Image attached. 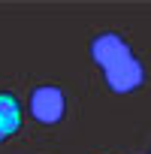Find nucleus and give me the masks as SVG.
Masks as SVG:
<instances>
[{
	"instance_id": "f257e3e1",
	"label": "nucleus",
	"mask_w": 151,
	"mask_h": 154,
	"mask_svg": "<svg viewBox=\"0 0 151 154\" xmlns=\"http://www.w3.org/2000/svg\"><path fill=\"white\" fill-rule=\"evenodd\" d=\"M91 54H94V60L103 66L106 82H109L112 91L127 94V91H133V88H139V85L145 82L142 63L133 57L130 45H127L118 33H103V36H97L94 45H91Z\"/></svg>"
},
{
	"instance_id": "f03ea898",
	"label": "nucleus",
	"mask_w": 151,
	"mask_h": 154,
	"mask_svg": "<svg viewBox=\"0 0 151 154\" xmlns=\"http://www.w3.org/2000/svg\"><path fill=\"white\" fill-rule=\"evenodd\" d=\"M30 112L36 121L42 124H57L63 118V94L54 88V85H42L33 91L30 97Z\"/></svg>"
},
{
	"instance_id": "7ed1b4c3",
	"label": "nucleus",
	"mask_w": 151,
	"mask_h": 154,
	"mask_svg": "<svg viewBox=\"0 0 151 154\" xmlns=\"http://www.w3.org/2000/svg\"><path fill=\"white\" fill-rule=\"evenodd\" d=\"M21 124V106L12 94H0V142L12 136Z\"/></svg>"
}]
</instances>
